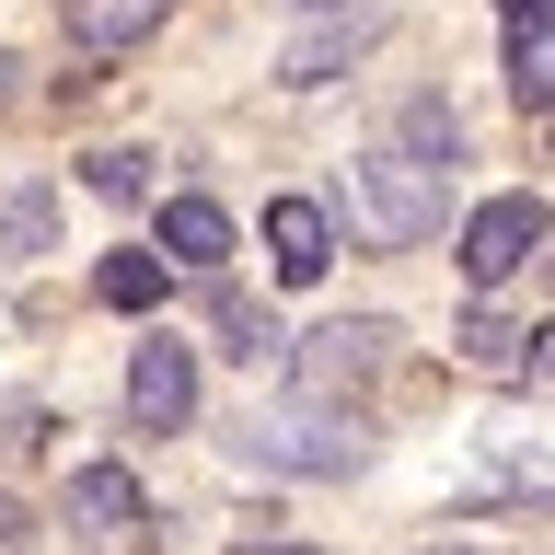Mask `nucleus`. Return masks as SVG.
I'll use <instances>...</instances> for the list:
<instances>
[{
    "label": "nucleus",
    "mask_w": 555,
    "mask_h": 555,
    "mask_svg": "<svg viewBox=\"0 0 555 555\" xmlns=\"http://www.w3.org/2000/svg\"><path fill=\"white\" fill-rule=\"evenodd\" d=\"M347 208H359V232L371 243H428L451 208V163H428V151H405V139H382V151H359L347 163Z\"/></svg>",
    "instance_id": "obj_1"
},
{
    "label": "nucleus",
    "mask_w": 555,
    "mask_h": 555,
    "mask_svg": "<svg viewBox=\"0 0 555 555\" xmlns=\"http://www.w3.org/2000/svg\"><path fill=\"white\" fill-rule=\"evenodd\" d=\"M243 463L255 475H359L371 463V428L336 405H267V416H243Z\"/></svg>",
    "instance_id": "obj_2"
},
{
    "label": "nucleus",
    "mask_w": 555,
    "mask_h": 555,
    "mask_svg": "<svg viewBox=\"0 0 555 555\" xmlns=\"http://www.w3.org/2000/svg\"><path fill=\"white\" fill-rule=\"evenodd\" d=\"M544 243H555V208L532 197V185H509V197H486L475 220H463V243H451V255H463V278H475V289H498V278H520Z\"/></svg>",
    "instance_id": "obj_3"
},
{
    "label": "nucleus",
    "mask_w": 555,
    "mask_h": 555,
    "mask_svg": "<svg viewBox=\"0 0 555 555\" xmlns=\"http://www.w3.org/2000/svg\"><path fill=\"white\" fill-rule=\"evenodd\" d=\"M382 359H393V324H382V312H347V324L301 336L289 382H301V405H324V393H359V382H382Z\"/></svg>",
    "instance_id": "obj_4"
},
{
    "label": "nucleus",
    "mask_w": 555,
    "mask_h": 555,
    "mask_svg": "<svg viewBox=\"0 0 555 555\" xmlns=\"http://www.w3.org/2000/svg\"><path fill=\"white\" fill-rule=\"evenodd\" d=\"M267 267H278V289H312L336 267V208L324 197H267Z\"/></svg>",
    "instance_id": "obj_5"
},
{
    "label": "nucleus",
    "mask_w": 555,
    "mask_h": 555,
    "mask_svg": "<svg viewBox=\"0 0 555 555\" xmlns=\"http://www.w3.org/2000/svg\"><path fill=\"white\" fill-rule=\"evenodd\" d=\"M128 416L139 428H185L197 416V347H173V336H151L128 359Z\"/></svg>",
    "instance_id": "obj_6"
},
{
    "label": "nucleus",
    "mask_w": 555,
    "mask_h": 555,
    "mask_svg": "<svg viewBox=\"0 0 555 555\" xmlns=\"http://www.w3.org/2000/svg\"><path fill=\"white\" fill-rule=\"evenodd\" d=\"M163 12H173V0H69V47H81L93 69H116L128 47L163 35Z\"/></svg>",
    "instance_id": "obj_7"
},
{
    "label": "nucleus",
    "mask_w": 555,
    "mask_h": 555,
    "mask_svg": "<svg viewBox=\"0 0 555 555\" xmlns=\"http://www.w3.org/2000/svg\"><path fill=\"white\" fill-rule=\"evenodd\" d=\"M69 520H81V532H151V498H139V475H116V463H81V475H69Z\"/></svg>",
    "instance_id": "obj_8"
},
{
    "label": "nucleus",
    "mask_w": 555,
    "mask_h": 555,
    "mask_svg": "<svg viewBox=\"0 0 555 555\" xmlns=\"http://www.w3.org/2000/svg\"><path fill=\"white\" fill-rule=\"evenodd\" d=\"M509 93H520V116H555V12H509Z\"/></svg>",
    "instance_id": "obj_9"
},
{
    "label": "nucleus",
    "mask_w": 555,
    "mask_h": 555,
    "mask_svg": "<svg viewBox=\"0 0 555 555\" xmlns=\"http://www.w3.org/2000/svg\"><path fill=\"white\" fill-rule=\"evenodd\" d=\"M163 255L173 267H220L232 255V208L220 197H163Z\"/></svg>",
    "instance_id": "obj_10"
},
{
    "label": "nucleus",
    "mask_w": 555,
    "mask_h": 555,
    "mask_svg": "<svg viewBox=\"0 0 555 555\" xmlns=\"http://www.w3.org/2000/svg\"><path fill=\"white\" fill-rule=\"evenodd\" d=\"M359 47H371V12H347V24H312V35H289V59H278V81H336L347 59H359Z\"/></svg>",
    "instance_id": "obj_11"
},
{
    "label": "nucleus",
    "mask_w": 555,
    "mask_h": 555,
    "mask_svg": "<svg viewBox=\"0 0 555 555\" xmlns=\"http://www.w3.org/2000/svg\"><path fill=\"white\" fill-rule=\"evenodd\" d=\"M163 278H173V255H104V267H93V301L104 312H163Z\"/></svg>",
    "instance_id": "obj_12"
},
{
    "label": "nucleus",
    "mask_w": 555,
    "mask_h": 555,
    "mask_svg": "<svg viewBox=\"0 0 555 555\" xmlns=\"http://www.w3.org/2000/svg\"><path fill=\"white\" fill-rule=\"evenodd\" d=\"M220 336H232V359H267V347H278V324L243 301V289H220Z\"/></svg>",
    "instance_id": "obj_13"
},
{
    "label": "nucleus",
    "mask_w": 555,
    "mask_h": 555,
    "mask_svg": "<svg viewBox=\"0 0 555 555\" xmlns=\"http://www.w3.org/2000/svg\"><path fill=\"white\" fill-rule=\"evenodd\" d=\"M35 243H47V197H0V255H35Z\"/></svg>",
    "instance_id": "obj_14"
},
{
    "label": "nucleus",
    "mask_w": 555,
    "mask_h": 555,
    "mask_svg": "<svg viewBox=\"0 0 555 555\" xmlns=\"http://www.w3.org/2000/svg\"><path fill=\"white\" fill-rule=\"evenodd\" d=\"M139 185H151V163H139V151H104V163H93V197H139Z\"/></svg>",
    "instance_id": "obj_15"
},
{
    "label": "nucleus",
    "mask_w": 555,
    "mask_h": 555,
    "mask_svg": "<svg viewBox=\"0 0 555 555\" xmlns=\"http://www.w3.org/2000/svg\"><path fill=\"white\" fill-rule=\"evenodd\" d=\"M509 371H520V382H544V393H555V324H532V336H520V359H509Z\"/></svg>",
    "instance_id": "obj_16"
},
{
    "label": "nucleus",
    "mask_w": 555,
    "mask_h": 555,
    "mask_svg": "<svg viewBox=\"0 0 555 555\" xmlns=\"http://www.w3.org/2000/svg\"><path fill=\"white\" fill-rule=\"evenodd\" d=\"M0 544H24V509H12V498H0Z\"/></svg>",
    "instance_id": "obj_17"
},
{
    "label": "nucleus",
    "mask_w": 555,
    "mask_h": 555,
    "mask_svg": "<svg viewBox=\"0 0 555 555\" xmlns=\"http://www.w3.org/2000/svg\"><path fill=\"white\" fill-rule=\"evenodd\" d=\"M243 555H312V544H243Z\"/></svg>",
    "instance_id": "obj_18"
},
{
    "label": "nucleus",
    "mask_w": 555,
    "mask_h": 555,
    "mask_svg": "<svg viewBox=\"0 0 555 555\" xmlns=\"http://www.w3.org/2000/svg\"><path fill=\"white\" fill-rule=\"evenodd\" d=\"M301 12H336V0H301Z\"/></svg>",
    "instance_id": "obj_19"
},
{
    "label": "nucleus",
    "mask_w": 555,
    "mask_h": 555,
    "mask_svg": "<svg viewBox=\"0 0 555 555\" xmlns=\"http://www.w3.org/2000/svg\"><path fill=\"white\" fill-rule=\"evenodd\" d=\"M509 12H532V0H509Z\"/></svg>",
    "instance_id": "obj_20"
}]
</instances>
